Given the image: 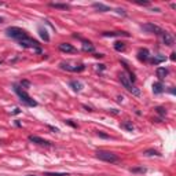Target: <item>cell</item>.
I'll return each instance as SVG.
<instances>
[{
    "instance_id": "6da1fadb",
    "label": "cell",
    "mask_w": 176,
    "mask_h": 176,
    "mask_svg": "<svg viewBox=\"0 0 176 176\" xmlns=\"http://www.w3.org/2000/svg\"><path fill=\"white\" fill-rule=\"evenodd\" d=\"M14 91H15V94L18 95L19 98H21V101L23 102V103H26L28 106H30V107H34V106H37V102L33 101L32 98L28 95V92L25 90H22L21 87L18 85H14Z\"/></svg>"
},
{
    "instance_id": "7a4b0ae2",
    "label": "cell",
    "mask_w": 176,
    "mask_h": 176,
    "mask_svg": "<svg viewBox=\"0 0 176 176\" xmlns=\"http://www.w3.org/2000/svg\"><path fill=\"white\" fill-rule=\"evenodd\" d=\"M96 157L102 161H106V162H110V164H117V162L120 161V158L118 156L112 151H105V150H99L96 151Z\"/></svg>"
},
{
    "instance_id": "3957f363",
    "label": "cell",
    "mask_w": 176,
    "mask_h": 176,
    "mask_svg": "<svg viewBox=\"0 0 176 176\" xmlns=\"http://www.w3.org/2000/svg\"><path fill=\"white\" fill-rule=\"evenodd\" d=\"M6 33H7L8 37H11V39H15V40H22V39L28 37V34L23 29H21V28H17V26H10L6 29Z\"/></svg>"
},
{
    "instance_id": "277c9868",
    "label": "cell",
    "mask_w": 176,
    "mask_h": 176,
    "mask_svg": "<svg viewBox=\"0 0 176 176\" xmlns=\"http://www.w3.org/2000/svg\"><path fill=\"white\" fill-rule=\"evenodd\" d=\"M120 81L124 85V88H127V91H129L131 94H134L135 96H139V95H140V90L136 88L135 85H132L131 80H129V77L125 76V73H120Z\"/></svg>"
},
{
    "instance_id": "5b68a950",
    "label": "cell",
    "mask_w": 176,
    "mask_h": 176,
    "mask_svg": "<svg viewBox=\"0 0 176 176\" xmlns=\"http://www.w3.org/2000/svg\"><path fill=\"white\" fill-rule=\"evenodd\" d=\"M19 43V45L21 47H23V48H33L36 53H41V50H40V47H39V41L37 40H34V39H32V37H25V39H22V40H19L18 41Z\"/></svg>"
},
{
    "instance_id": "8992f818",
    "label": "cell",
    "mask_w": 176,
    "mask_h": 176,
    "mask_svg": "<svg viewBox=\"0 0 176 176\" xmlns=\"http://www.w3.org/2000/svg\"><path fill=\"white\" fill-rule=\"evenodd\" d=\"M142 29L145 30V32H147V33H153V34L162 33L161 28L157 26V25H154V23H151V22H147V23H145V25H142Z\"/></svg>"
},
{
    "instance_id": "52a82bcc",
    "label": "cell",
    "mask_w": 176,
    "mask_h": 176,
    "mask_svg": "<svg viewBox=\"0 0 176 176\" xmlns=\"http://www.w3.org/2000/svg\"><path fill=\"white\" fill-rule=\"evenodd\" d=\"M58 48H59V51H62V53H66V54L77 53V50H76L72 44H69V43H61Z\"/></svg>"
},
{
    "instance_id": "ba28073f",
    "label": "cell",
    "mask_w": 176,
    "mask_h": 176,
    "mask_svg": "<svg viewBox=\"0 0 176 176\" xmlns=\"http://www.w3.org/2000/svg\"><path fill=\"white\" fill-rule=\"evenodd\" d=\"M61 68L64 69V70H68V72H83L85 69V66L83 64L79 65V66H70V65H68V64H61Z\"/></svg>"
},
{
    "instance_id": "9c48e42d",
    "label": "cell",
    "mask_w": 176,
    "mask_h": 176,
    "mask_svg": "<svg viewBox=\"0 0 176 176\" xmlns=\"http://www.w3.org/2000/svg\"><path fill=\"white\" fill-rule=\"evenodd\" d=\"M102 36L103 37H121V36L129 37V33H127V32H103Z\"/></svg>"
},
{
    "instance_id": "30bf717a",
    "label": "cell",
    "mask_w": 176,
    "mask_h": 176,
    "mask_svg": "<svg viewBox=\"0 0 176 176\" xmlns=\"http://www.w3.org/2000/svg\"><path fill=\"white\" fill-rule=\"evenodd\" d=\"M29 140L30 142H33V143H36V145H40V146H51V143H50L48 140H45V139H43V138H39V136L30 135Z\"/></svg>"
},
{
    "instance_id": "8fae6325",
    "label": "cell",
    "mask_w": 176,
    "mask_h": 176,
    "mask_svg": "<svg viewBox=\"0 0 176 176\" xmlns=\"http://www.w3.org/2000/svg\"><path fill=\"white\" fill-rule=\"evenodd\" d=\"M162 41L165 43V45H168V47H172L173 44H175V40H173V37L171 36V33H168V32H164L162 30Z\"/></svg>"
},
{
    "instance_id": "7c38bea8",
    "label": "cell",
    "mask_w": 176,
    "mask_h": 176,
    "mask_svg": "<svg viewBox=\"0 0 176 176\" xmlns=\"http://www.w3.org/2000/svg\"><path fill=\"white\" fill-rule=\"evenodd\" d=\"M149 50L146 48H142V50H139V53H138V58L139 61H142V62H147L149 61Z\"/></svg>"
},
{
    "instance_id": "4fadbf2b",
    "label": "cell",
    "mask_w": 176,
    "mask_h": 176,
    "mask_svg": "<svg viewBox=\"0 0 176 176\" xmlns=\"http://www.w3.org/2000/svg\"><path fill=\"white\" fill-rule=\"evenodd\" d=\"M164 91H165V87L161 81H157V83H154L153 84V92L154 94H162Z\"/></svg>"
},
{
    "instance_id": "5bb4252c",
    "label": "cell",
    "mask_w": 176,
    "mask_h": 176,
    "mask_svg": "<svg viewBox=\"0 0 176 176\" xmlns=\"http://www.w3.org/2000/svg\"><path fill=\"white\" fill-rule=\"evenodd\" d=\"M70 87L73 88V91L80 92V91L84 88V84H83L81 81H79V80H73V81H70Z\"/></svg>"
},
{
    "instance_id": "9a60e30c",
    "label": "cell",
    "mask_w": 176,
    "mask_h": 176,
    "mask_svg": "<svg viewBox=\"0 0 176 176\" xmlns=\"http://www.w3.org/2000/svg\"><path fill=\"white\" fill-rule=\"evenodd\" d=\"M92 7H94L95 10H98V11H101V12L110 11V7H109V6H105V4H102V3H94L92 4Z\"/></svg>"
},
{
    "instance_id": "2e32d148",
    "label": "cell",
    "mask_w": 176,
    "mask_h": 176,
    "mask_svg": "<svg viewBox=\"0 0 176 176\" xmlns=\"http://www.w3.org/2000/svg\"><path fill=\"white\" fill-rule=\"evenodd\" d=\"M50 7L58 8V10H70V6L66 3H50Z\"/></svg>"
},
{
    "instance_id": "e0dca14e",
    "label": "cell",
    "mask_w": 176,
    "mask_h": 176,
    "mask_svg": "<svg viewBox=\"0 0 176 176\" xmlns=\"http://www.w3.org/2000/svg\"><path fill=\"white\" fill-rule=\"evenodd\" d=\"M81 41H83V51H85V53H94L95 48L90 41H85V40H81Z\"/></svg>"
},
{
    "instance_id": "ac0fdd59",
    "label": "cell",
    "mask_w": 176,
    "mask_h": 176,
    "mask_svg": "<svg viewBox=\"0 0 176 176\" xmlns=\"http://www.w3.org/2000/svg\"><path fill=\"white\" fill-rule=\"evenodd\" d=\"M168 76V69L167 68H157V77L160 80H164Z\"/></svg>"
},
{
    "instance_id": "d6986e66",
    "label": "cell",
    "mask_w": 176,
    "mask_h": 176,
    "mask_svg": "<svg viewBox=\"0 0 176 176\" xmlns=\"http://www.w3.org/2000/svg\"><path fill=\"white\" fill-rule=\"evenodd\" d=\"M164 61H165V56H154V58L149 59V62L151 65H158V64H161V62H164Z\"/></svg>"
},
{
    "instance_id": "ffe728a7",
    "label": "cell",
    "mask_w": 176,
    "mask_h": 176,
    "mask_svg": "<svg viewBox=\"0 0 176 176\" xmlns=\"http://www.w3.org/2000/svg\"><path fill=\"white\" fill-rule=\"evenodd\" d=\"M121 127H123L124 129H127V131H129V132H132L134 129H135V127H134V124H132V123H129V121H124V123L121 124Z\"/></svg>"
},
{
    "instance_id": "44dd1931",
    "label": "cell",
    "mask_w": 176,
    "mask_h": 176,
    "mask_svg": "<svg viewBox=\"0 0 176 176\" xmlns=\"http://www.w3.org/2000/svg\"><path fill=\"white\" fill-rule=\"evenodd\" d=\"M39 33H40L41 39H43L44 41H50V36H48V33H47V30H45V29H43V28H39Z\"/></svg>"
},
{
    "instance_id": "7402d4cb",
    "label": "cell",
    "mask_w": 176,
    "mask_h": 176,
    "mask_svg": "<svg viewBox=\"0 0 176 176\" xmlns=\"http://www.w3.org/2000/svg\"><path fill=\"white\" fill-rule=\"evenodd\" d=\"M114 50L118 51V53H120V51H124V50H125V43H123V41H116V43H114Z\"/></svg>"
},
{
    "instance_id": "603a6c76",
    "label": "cell",
    "mask_w": 176,
    "mask_h": 176,
    "mask_svg": "<svg viewBox=\"0 0 176 176\" xmlns=\"http://www.w3.org/2000/svg\"><path fill=\"white\" fill-rule=\"evenodd\" d=\"M44 176H70L69 173H61V172H45Z\"/></svg>"
},
{
    "instance_id": "cb8c5ba5",
    "label": "cell",
    "mask_w": 176,
    "mask_h": 176,
    "mask_svg": "<svg viewBox=\"0 0 176 176\" xmlns=\"http://www.w3.org/2000/svg\"><path fill=\"white\" fill-rule=\"evenodd\" d=\"M131 172H134V173H145L146 172V168H143V167H140V168H131Z\"/></svg>"
},
{
    "instance_id": "d4e9b609",
    "label": "cell",
    "mask_w": 176,
    "mask_h": 176,
    "mask_svg": "<svg viewBox=\"0 0 176 176\" xmlns=\"http://www.w3.org/2000/svg\"><path fill=\"white\" fill-rule=\"evenodd\" d=\"M156 112H157L161 117H164L165 114H167V110H165L164 107H161V106H158V107H156Z\"/></svg>"
},
{
    "instance_id": "484cf974",
    "label": "cell",
    "mask_w": 176,
    "mask_h": 176,
    "mask_svg": "<svg viewBox=\"0 0 176 176\" xmlns=\"http://www.w3.org/2000/svg\"><path fill=\"white\" fill-rule=\"evenodd\" d=\"M145 154H146V156H160V153L156 151V150H146Z\"/></svg>"
},
{
    "instance_id": "4316f807",
    "label": "cell",
    "mask_w": 176,
    "mask_h": 176,
    "mask_svg": "<svg viewBox=\"0 0 176 176\" xmlns=\"http://www.w3.org/2000/svg\"><path fill=\"white\" fill-rule=\"evenodd\" d=\"M96 134H98V136H101V138H103V139H109V135L103 134L102 131H96Z\"/></svg>"
},
{
    "instance_id": "83f0119b",
    "label": "cell",
    "mask_w": 176,
    "mask_h": 176,
    "mask_svg": "<svg viewBox=\"0 0 176 176\" xmlns=\"http://www.w3.org/2000/svg\"><path fill=\"white\" fill-rule=\"evenodd\" d=\"M65 123L68 124V125H70V127H73V128H77V124H74V123H72L70 120H66Z\"/></svg>"
},
{
    "instance_id": "f1b7e54d",
    "label": "cell",
    "mask_w": 176,
    "mask_h": 176,
    "mask_svg": "<svg viewBox=\"0 0 176 176\" xmlns=\"http://www.w3.org/2000/svg\"><path fill=\"white\" fill-rule=\"evenodd\" d=\"M21 85H22V87H29V85H30V83H29V81H26V80H23V81H21Z\"/></svg>"
},
{
    "instance_id": "f546056e",
    "label": "cell",
    "mask_w": 176,
    "mask_h": 176,
    "mask_svg": "<svg viewBox=\"0 0 176 176\" xmlns=\"http://www.w3.org/2000/svg\"><path fill=\"white\" fill-rule=\"evenodd\" d=\"M116 11L118 12V14H123V15H125V11H124V10H121V8H117Z\"/></svg>"
},
{
    "instance_id": "4dcf8cb0",
    "label": "cell",
    "mask_w": 176,
    "mask_h": 176,
    "mask_svg": "<svg viewBox=\"0 0 176 176\" xmlns=\"http://www.w3.org/2000/svg\"><path fill=\"white\" fill-rule=\"evenodd\" d=\"M138 4H140V6H149L150 3H147V1H138Z\"/></svg>"
},
{
    "instance_id": "1f68e13d",
    "label": "cell",
    "mask_w": 176,
    "mask_h": 176,
    "mask_svg": "<svg viewBox=\"0 0 176 176\" xmlns=\"http://www.w3.org/2000/svg\"><path fill=\"white\" fill-rule=\"evenodd\" d=\"M50 129H51V131H55V132H59V129H58V128H55V127H51V125H50Z\"/></svg>"
},
{
    "instance_id": "d6a6232c",
    "label": "cell",
    "mask_w": 176,
    "mask_h": 176,
    "mask_svg": "<svg viewBox=\"0 0 176 176\" xmlns=\"http://www.w3.org/2000/svg\"><path fill=\"white\" fill-rule=\"evenodd\" d=\"M175 55H176L175 53H172V54H171V59H172V61H175Z\"/></svg>"
},
{
    "instance_id": "836d02e7",
    "label": "cell",
    "mask_w": 176,
    "mask_h": 176,
    "mask_svg": "<svg viewBox=\"0 0 176 176\" xmlns=\"http://www.w3.org/2000/svg\"><path fill=\"white\" fill-rule=\"evenodd\" d=\"M19 112H21V110H19V109H15V110H14V114H18Z\"/></svg>"
},
{
    "instance_id": "e575fe53",
    "label": "cell",
    "mask_w": 176,
    "mask_h": 176,
    "mask_svg": "<svg viewBox=\"0 0 176 176\" xmlns=\"http://www.w3.org/2000/svg\"><path fill=\"white\" fill-rule=\"evenodd\" d=\"M3 21H4V19H3V18H1V17H0V23L3 22Z\"/></svg>"
},
{
    "instance_id": "d590c367",
    "label": "cell",
    "mask_w": 176,
    "mask_h": 176,
    "mask_svg": "<svg viewBox=\"0 0 176 176\" xmlns=\"http://www.w3.org/2000/svg\"><path fill=\"white\" fill-rule=\"evenodd\" d=\"M29 176H34V175H29Z\"/></svg>"
},
{
    "instance_id": "8d00e7d4",
    "label": "cell",
    "mask_w": 176,
    "mask_h": 176,
    "mask_svg": "<svg viewBox=\"0 0 176 176\" xmlns=\"http://www.w3.org/2000/svg\"><path fill=\"white\" fill-rule=\"evenodd\" d=\"M0 64H1V62H0Z\"/></svg>"
}]
</instances>
